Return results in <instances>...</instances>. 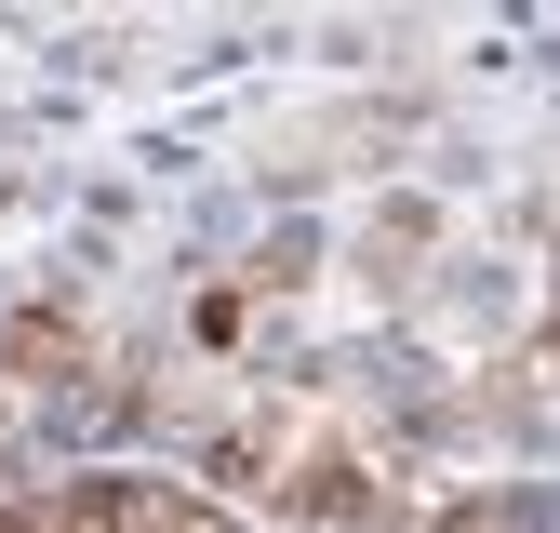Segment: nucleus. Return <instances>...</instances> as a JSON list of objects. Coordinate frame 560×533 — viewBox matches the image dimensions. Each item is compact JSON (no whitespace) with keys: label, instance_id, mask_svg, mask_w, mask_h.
Instances as JSON below:
<instances>
[{"label":"nucleus","instance_id":"f257e3e1","mask_svg":"<svg viewBox=\"0 0 560 533\" xmlns=\"http://www.w3.org/2000/svg\"><path fill=\"white\" fill-rule=\"evenodd\" d=\"M0 360H14V374H54V360H81V333H67V320H14Z\"/></svg>","mask_w":560,"mask_h":533}]
</instances>
